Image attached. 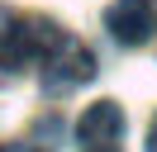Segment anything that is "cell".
<instances>
[{
	"label": "cell",
	"mask_w": 157,
	"mask_h": 152,
	"mask_svg": "<svg viewBox=\"0 0 157 152\" xmlns=\"http://www.w3.org/2000/svg\"><path fill=\"white\" fill-rule=\"evenodd\" d=\"M62 28L48 19H24L14 10H0V71H24V66L43 62L57 48Z\"/></svg>",
	"instance_id": "obj_1"
},
{
	"label": "cell",
	"mask_w": 157,
	"mask_h": 152,
	"mask_svg": "<svg viewBox=\"0 0 157 152\" xmlns=\"http://www.w3.org/2000/svg\"><path fill=\"white\" fill-rule=\"evenodd\" d=\"M43 66H48V71H43V86H48V90H67V86H81V81L95 76L90 48L76 43V38H67V33L57 38V48H52L48 57H43Z\"/></svg>",
	"instance_id": "obj_2"
},
{
	"label": "cell",
	"mask_w": 157,
	"mask_h": 152,
	"mask_svg": "<svg viewBox=\"0 0 157 152\" xmlns=\"http://www.w3.org/2000/svg\"><path fill=\"white\" fill-rule=\"evenodd\" d=\"M76 142L86 152H114L124 142V109L114 100H95L76 124Z\"/></svg>",
	"instance_id": "obj_3"
},
{
	"label": "cell",
	"mask_w": 157,
	"mask_h": 152,
	"mask_svg": "<svg viewBox=\"0 0 157 152\" xmlns=\"http://www.w3.org/2000/svg\"><path fill=\"white\" fill-rule=\"evenodd\" d=\"M105 28H109L124 48H138V43H147V38H152L157 10L147 5V0H114V5L105 10Z\"/></svg>",
	"instance_id": "obj_4"
},
{
	"label": "cell",
	"mask_w": 157,
	"mask_h": 152,
	"mask_svg": "<svg viewBox=\"0 0 157 152\" xmlns=\"http://www.w3.org/2000/svg\"><path fill=\"white\" fill-rule=\"evenodd\" d=\"M0 152H43V147H33V142H0Z\"/></svg>",
	"instance_id": "obj_5"
},
{
	"label": "cell",
	"mask_w": 157,
	"mask_h": 152,
	"mask_svg": "<svg viewBox=\"0 0 157 152\" xmlns=\"http://www.w3.org/2000/svg\"><path fill=\"white\" fill-rule=\"evenodd\" d=\"M147 152H157V114H152V128H147Z\"/></svg>",
	"instance_id": "obj_6"
}]
</instances>
